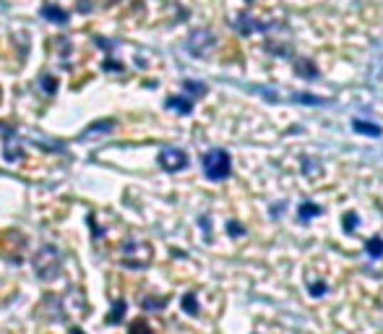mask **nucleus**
Instances as JSON below:
<instances>
[{
	"label": "nucleus",
	"instance_id": "f257e3e1",
	"mask_svg": "<svg viewBox=\"0 0 383 334\" xmlns=\"http://www.w3.org/2000/svg\"><path fill=\"white\" fill-rule=\"evenodd\" d=\"M31 264H34V272H37L39 280L45 282H53L58 274H61V250L55 248V246H42V248L34 253V258H31Z\"/></svg>",
	"mask_w": 383,
	"mask_h": 334
},
{
	"label": "nucleus",
	"instance_id": "f03ea898",
	"mask_svg": "<svg viewBox=\"0 0 383 334\" xmlns=\"http://www.w3.org/2000/svg\"><path fill=\"white\" fill-rule=\"evenodd\" d=\"M121 261L128 266V269H143V266L151 264V246L146 241H128L123 243V250H121Z\"/></svg>",
	"mask_w": 383,
	"mask_h": 334
},
{
	"label": "nucleus",
	"instance_id": "7ed1b4c3",
	"mask_svg": "<svg viewBox=\"0 0 383 334\" xmlns=\"http://www.w3.org/2000/svg\"><path fill=\"white\" fill-rule=\"evenodd\" d=\"M233 170V160L225 149H211L206 157H203V173L209 181H225L227 175Z\"/></svg>",
	"mask_w": 383,
	"mask_h": 334
},
{
	"label": "nucleus",
	"instance_id": "20e7f679",
	"mask_svg": "<svg viewBox=\"0 0 383 334\" xmlns=\"http://www.w3.org/2000/svg\"><path fill=\"white\" fill-rule=\"evenodd\" d=\"M24 248H26V236L24 233H19V230H6L3 233V238H0V253H3V258L19 264Z\"/></svg>",
	"mask_w": 383,
	"mask_h": 334
},
{
	"label": "nucleus",
	"instance_id": "39448f33",
	"mask_svg": "<svg viewBox=\"0 0 383 334\" xmlns=\"http://www.w3.org/2000/svg\"><path fill=\"white\" fill-rule=\"evenodd\" d=\"M214 47V34L209 29H198L188 37V50L193 55H206Z\"/></svg>",
	"mask_w": 383,
	"mask_h": 334
},
{
	"label": "nucleus",
	"instance_id": "423d86ee",
	"mask_svg": "<svg viewBox=\"0 0 383 334\" xmlns=\"http://www.w3.org/2000/svg\"><path fill=\"white\" fill-rule=\"evenodd\" d=\"M159 165L165 167V170H170V173H178V170H183V167L188 165V157L180 149H162L159 152Z\"/></svg>",
	"mask_w": 383,
	"mask_h": 334
},
{
	"label": "nucleus",
	"instance_id": "0eeeda50",
	"mask_svg": "<svg viewBox=\"0 0 383 334\" xmlns=\"http://www.w3.org/2000/svg\"><path fill=\"white\" fill-rule=\"evenodd\" d=\"M42 16H45V19H50V21H55V24H66L68 21L66 11H63V8H58V6H53V3L42 6Z\"/></svg>",
	"mask_w": 383,
	"mask_h": 334
},
{
	"label": "nucleus",
	"instance_id": "6e6552de",
	"mask_svg": "<svg viewBox=\"0 0 383 334\" xmlns=\"http://www.w3.org/2000/svg\"><path fill=\"white\" fill-rule=\"evenodd\" d=\"M167 107H170V110H175V113L188 115L190 110H193V99H185V97H170V99H167Z\"/></svg>",
	"mask_w": 383,
	"mask_h": 334
},
{
	"label": "nucleus",
	"instance_id": "1a4fd4ad",
	"mask_svg": "<svg viewBox=\"0 0 383 334\" xmlns=\"http://www.w3.org/2000/svg\"><path fill=\"white\" fill-rule=\"evenodd\" d=\"M113 126H115V121H99V123H94L91 128L83 131L78 138H91V136H99V133H110V131H113Z\"/></svg>",
	"mask_w": 383,
	"mask_h": 334
},
{
	"label": "nucleus",
	"instance_id": "9d476101",
	"mask_svg": "<svg viewBox=\"0 0 383 334\" xmlns=\"http://www.w3.org/2000/svg\"><path fill=\"white\" fill-rule=\"evenodd\" d=\"M128 334H151V327L146 319H136L131 321V327H128Z\"/></svg>",
	"mask_w": 383,
	"mask_h": 334
},
{
	"label": "nucleus",
	"instance_id": "9b49d317",
	"mask_svg": "<svg viewBox=\"0 0 383 334\" xmlns=\"http://www.w3.org/2000/svg\"><path fill=\"white\" fill-rule=\"evenodd\" d=\"M123 313H126V303L118 300V303L113 305V313L107 316V324H118V321H123Z\"/></svg>",
	"mask_w": 383,
	"mask_h": 334
},
{
	"label": "nucleus",
	"instance_id": "f8f14e48",
	"mask_svg": "<svg viewBox=\"0 0 383 334\" xmlns=\"http://www.w3.org/2000/svg\"><path fill=\"white\" fill-rule=\"evenodd\" d=\"M165 303H167L165 298H143L141 300V305L146 308V311H157V308H162Z\"/></svg>",
	"mask_w": 383,
	"mask_h": 334
},
{
	"label": "nucleus",
	"instance_id": "ddd939ff",
	"mask_svg": "<svg viewBox=\"0 0 383 334\" xmlns=\"http://www.w3.org/2000/svg\"><path fill=\"white\" fill-rule=\"evenodd\" d=\"M185 91L193 94V97H203V94H206V86L198 81H185Z\"/></svg>",
	"mask_w": 383,
	"mask_h": 334
},
{
	"label": "nucleus",
	"instance_id": "4468645a",
	"mask_svg": "<svg viewBox=\"0 0 383 334\" xmlns=\"http://www.w3.org/2000/svg\"><path fill=\"white\" fill-rule=\"evenodd\" d=\"M39 81H42V89H45L47 94H55V89H58V81H55L53 76H42Z\"/></svg>",
	"mask_w": 383,
	"mask_h": 334
},
{
	"label": "nucleus",
	"instance_id": "2eb2a0df",
	"mask_svg": "<svg viewBox=\"0 0 383 334\" xmlns=\"http://www.w3.org/2000/svg\"><path fill=\"white\" fill-rule=\"evenodd\" d=\"M183 308L188 313H198V305H195V298L193 295H185L183 298Z\"/></svg>",
	"mask_w": 383,
	"mask_h": 334
},
{
	"label": "nucleus",
	"instance_id": "dca6fc26",
	"mask_svg": "<svg viewBox=\"0 0 383 334\" xmlns=\"http://www.w3.org/2000/svg\"><path fill=\"white\" fill-rule=\"evenodd\" d=\"M381 248H383V243L376 238V241L370 243V256H381Z\"/></svg>",
	"mask_w": 383,
	"mask_h": 334
},
{
	"label": "nucleus",
	"instance_id": "f3484780",
	"mask_svg": "<svg viewBox=\"0 0 383 334\" xmlns=\"http://www.w3.org/2000/svg\"><path fill=\"white\" fill-rule=\"evenodd\" d=\"M302 217H313V214H318V209L313 204H308V206H302Z\"/></svg>",
	"mask_w": 383,
	"mask_h": 334
},
{
	"label": "nucleus",
	"instance_id": "a211bd4d",
	"mask_svg": "<svg viewBox=\"0 0 383 334\" xmlns=\"http://www.w3.org/2000/svg\"><path fill=\"white\" fill-rule=\"evenodd\" d=\"M71 334H83L81 329H71Z\"/></svg>",
	"mask_w": 383,
	"mask_h": 334
}]
</instances>
